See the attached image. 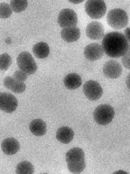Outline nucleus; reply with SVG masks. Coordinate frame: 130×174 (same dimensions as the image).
<instances>
[{"mask_svg": "<svg viewBox=\"0 0 130 174\" xmlns=\"http://www.w3.org/2000/svg\"><path fill=\"white\" fill-rule=\"evenodd\" d=\"M103 70L105 76L111 79L119 77L122 72L121 65L114 60H110L106 62L103 66Z\"/></svg>", "mask_w": 130, "mask_h": 174, "instance_id": "12", "label": "nucleus"}, {"mask_svg": "<svg viewBox=\"0 0 130 174\" xmlns=\"http://www.w3.org/2000/svg\"><path fill=\"white\" fill-rule=\"evenodd\" d=\"M85 10L87 14L91 18L98 19L105 14L107 10L106 4L103 0H89L85 4Z\"/></svg>", "mask_w": 130, "mask_h": 174, "instance_id": "6", "label": "nucleus"}, {"mask_svg": "<svg viewBox=\"0 0 130 174\" xmlns=\"http://www.w3.org/2000/svg\"><path fill=\"white\" fill-rule=\"evenodd\" d=\"M61 36L62 38L68 43H72L77 40L81 35L79 28L76 26L63 28Z\"/></svg>", "mask_w": 130, "mask_h": 174, "instance_id": "15", "label": "nucleus"}, {"mask_svg": "<svg viewBox=\"0 0 130 174\" xmlns=\"http://www.w3.org/2000/svg\"><path fill=\"white\" fill-rule=\"evenodd\" d=\"M86 33L90 39L94 40L101 39L104 34V28L103 24L97 21L92 22L86 26Z\"/></svg>", "mask_w": 130, "mask_h": 174, "instance_id": "10", "label": "nucleus"}, {"mask_svg": "<svg viewBox=\"0 0 130 174\" xmlns=\"http://www.w3.org/2000/svg\"><path fill=\"white\" fill-rule=\"evenodd\" d=\"M104 51L100 44L93 43L89 44L85 48L84 54L85 58L89 60L94 61L102 58Z\"/></svg>", "mask_w": 130, "mask_h": 174, "instance_id": "11", "label": "nucleus"}, {"mask_svg": "<svg viewBox=\"0 0 130 174\" xmlns=\"http://www.w3.org/2000/svg\"><path fill=\"white\" fill-rule=\"evenodd\" d=\"M77 22L76 13L71 9H62L58 16L57 23L59 26L63 28L75 26Z\"/></svg>", "mask_w": 130, "mask_h": 174, "instance_id": "7", "label": "nucleus"}, {"mask_svg": "<svg viewBox=\"0 0 130 174\" xmlns=\"http://www.w3.org/2000/svg\"><path fill=\"white\" fill-rule=\"evenodd\" d=\"M12 59L7 53H4L0 55V70H6L12 64Z\"/></svg>", "mask_w": 130, "mask_h": 174, "instance_id": "22", "label": "nucleus"}, {"mask_svg": "<svg viewBox=\"0 0 130 174\" xmlns=\"http://www.w3.org/2000/svg\"><path fill=\"white\" fill-rule=\"evenodd\" d=\"M29 129L31 132L36 136L44 135L47 132V126L46 123L42 119H37L33 120L29 124Z\"/></svg>", "mask_w": 130, "mask_h": 174, "instance_id": "17", "label": "nucleus"}, {"mask_svg": "<svg viewBox=\"0 0 130 174\" xmlns=\"http://www.w3.org/2000/svg\"><path fill=\"white\" fill-rule=\"evenodd\" d=\"M85 154L83 150L77 147L69 150L66 154V160L68 168L71 173H80L86 167Z\"/></svg>", "mask_w": 130, "mask_h": 174, "instance_id": "2", "label": "nucleus"}, {"mask_svg": "<svg viewBox=\"0 0 130 174\" xmlns=\"http://www.w3.org/2000/svg\"><path fill=\"white\" fill-rule=\"evenodd\" d=\"M83 92L89 100L95 101L99 99L103 93V90L97 81L90 80L86 81L83 86Z\"/></svg>", "mask_w": 130, "mask_h": 174, "instance_id": "8", "label": "nucleus"}, {"mask_svg": "<svg viewBox=\"0 0 130 174\" xmlns=\"http://www.w3.org/2000/svg\"><path fill=\"white\" fill-rule=\"evenodd\" d=\"M16 61L20 70L28 75H31L36 71V63L28 52L24 51L21 52L17 58Z\"/></svg>", "mask_w": 130, "mask_h": 174, "instance_id": "5", "label": "nucleus"}, {"mask_svg": "<svg viewBox=\"0 0 130 174\" xmlns=\"http://www.w3.org/2000/svg\"><path fill=\"white\" fill-rule=\"evenodd\" d=\"M122 61L125 67L128 69H130V48L127 52L122 56Z\"/></svg>", "mask_w": 130, "mask_h": 174, "instance_id": "25", "label": "nucleus"}, {"mask_svg": "<svg viewBox=\"0 0 130 174\" xmlns=\"http://www.w3.org/2000/svg\"><path fill=\"white\" fill-rule=\"evenodd\" d=\"M64 82L65 87L70 90H74L79 87L82 84L81 77L75 73L68 74L64 77Z\"/></svg>", "mask_w": 130, "mask_h": 174, "instance_id": "18", "label": "nucleus"}, {"mask_svg": "<svg viewBox=\"0 0 130 174\" xmlns=\"http://www.w3.org/2000/svg\"><path fill=\"white\" fill-rule=\"evenodd\" d=\"M16 80L22 82H24L26 80L28 75L23 72L20 70L15 71L12 77Z\"/></svg>", "mask_w": 130, "mask_h": 174, "instance_id": "24", "label": "nucleus"}, {"mask_svg": "<svg viewBox=\"0 0 130 174\" xmlns=\"http://www.w3.org/2000/svg\"><path fill=\"white\" fill-rule=\"evenodd\" d=\"M102 47L105 54L112 58L122 56L130 48L129 41L125 35L118 32L105 35L102 41Z\"/></svg>", "mask_w": 130, "mask_h": 174, "instance_id": "1", "label": "nucleus"}, {"mask_svg": "<svg viewBox=\"0 0 130 174\" xmlns=\"http://www.w3.org/2000/svg\"><path fill=\"white\" fill-rule=\"evenodd\" d=\"M32 51L37 58L44 59L48 56L50 49L49 45L46 43L41 42L34 45L32 48Z\"/></svg>", "mask_w": 130, "mask_h": 174, "instance_id": "19", "label": "nucleus"}, {"mask_svg": "<svg viewBox=\"0 0 130 174\" xmlns=\"http://www.w3.org/2000/svg\"><path fill=\"white\" fill-rule=\"evenodd\" d=\"M12 10L8 4L5 2L0 3V18L6 19L10 17L12 14Z\"/></svg>", "mask_w": 130, "mask_h": 174, "instance_id": "23", "label": "nucleus"}, {"mask_svg": "<svg viewBox=\"0 0 130 174\" xmlns=\"http://www.w3.org/2000/svg\"><path fill=\"white\" fill-rule=\"evenodd\" d=\"M18 105L16 98L8 93H0V110L5 113H11L14 111Z\"/></svg>", "mask_w": 130, "mask_h": 174, "instance_id": "9", "label": "nucleus"}, {"mask_svg": "<svg viewBox=\"0 0 130 174\" xmlns=\"http://www.w3.org/2000/svg\"><path fill=\"white\" fill-rule=\"evenodd\" d=\"M3 84L6 88L17 94L23 93L26 88L24 82L19 81L10 76H6L4 78Z\"/></svg>", "mask_w": 130, "mask_h": 174, "instance_id": "14", "label": "nucleus"}, {"mask_svg": "<svg viewBox=\"0 0 130 174\" xmlns=\"http://www.w3.org/2000/svg\"><path fill=\"white\" fill-rule=\"evenodd\" d=\"M69 1L72 3H73L75 4H78L82 2L84 0H78V1H74V0H69Z\"/></svg>", "mask_w": 130, "mask_h": 174, "instance_id": "27", "label": "nucleus"}, {"mask_svg": "<svg viewBox=\"0 0 130 174\" xmlns=\"http://www.w3.org/2000/svg\"><path fill=\"white\" fill-rule=\"evenodd\" d=\"M74 135V132L71 128L63 126L57 130L56 133V138L60 142L67 144L73 139Z\"/></svg>", "mask_w": 130, "mask_h": 174, "instance_id": "16", "label": "nucleus"}, {"mask_svg": "<svg viewBox=\"0 0 130 174\" xmlns=\"http://www.w3.org/2000/svg\"><path fill=\"white\" fill-rule=\"evenodd\" d=\"M125 37L129 42H130V29L128 27L127 28L125 31Z\"/></svg>", "mask_w": 130, "mask_h": 174, "instance_id": "26", "label": "nucleus"}, {"mask_svg": "<svg viewBox=\"0 0 130 174\" xmlns=\"http://www.w3.org/2000/svg\"><path fill=\"white\" fill-rule=\"evenodd\" d=\"M34 169L33 165L30 162L24 161L20 162L17 165L16 172L18 174H32Z\"/></svg>", "mask_w": 130, "mask_h": 174, "instance_id": "20", "label": "nucleus"}, {"mask_svg": "<svg viewBox=\"0 0 130 174\" xmlns=\"http://www.w3.org/2000/svg\"><path fill=\"white\" fill-rule=\"evenodd\" d=\"M108 25L116 30L125 27L128 22V17L126 12L120 8H114L110 10L107 17Z\"/></svg>", "mask_w": 130, "mask_h": 174, "instance_id": "3", "label": "nucleus"}, {"mask_svg": "<svg viewBox=\"0 0 130 174\" xmlns=\"http://www.w3.org/2000/svg\"><path fill=\"white\" fill-rule=\"evenodd\" d=\"M27 5L28 2L26 0H12L10 2V6L12 10L16 13L25 10Z\"/></svg>", "mask_w": 130, "mask_h": 174, "instance_id": "21", "label": "nucleus"}, {"mask_svg": "<svg viewBox=\"0 0 130 174\" xmlns=\"http://www.w3.org/2000/svg\"><path fill=\"white\" fill-rule=\"evenodd\" d=\"M3 153L8 155H12L17 153L20 148L18 141L14 137H9L4 139L1 144Z\"/></svg>", "mask_w": 130, "mask_h": 174, "instance_id": "13", "label": "nucleus"}, {"mask_svg": "<svg viewBox=\"0 0 130 174\" xmlns=\"http://www.w3.org/2000/svg\"><path fill=\"white\" fill-rule=\"evenodd\" d=\"M114 115L113 108L109 104H104L99 106L95 108L93 116L96 123L101 125H105L112 121Z\"/></svg>", "mask_w": 130, "mask_h": 174, "instance_id": "4", "label": "nucleus"}]
</instances>
